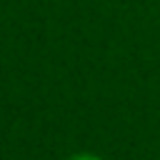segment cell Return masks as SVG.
Wrapping results in <instances>:
<instances>
[{
    "label": "cell",
    "instance_id": "cell-1",
    "mask_svg": "<svg viewBox=\"0 0 160 160\" xmlns=\"http://www.w3.org/2000/svg\"><path fill=\"white\" fill-rule=\"evenodd\" d=\"M70 160H102V158H98V155H92V152H75Z\"/></svg>",
    "mask_w": 160,
    "mask_h": 160
}]
</instances>
